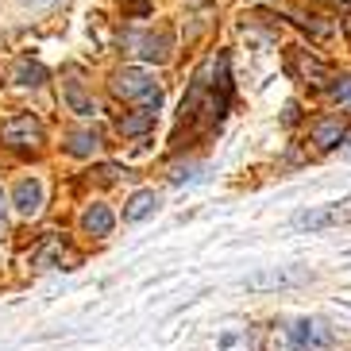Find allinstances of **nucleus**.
I'll use <instances>...</instances> for the list:
<instances>
[{
	"instance_id": "13",
	"label": "nucleus",
	"mask_w": 351,
	"mask_h": 351,
	"mask_svg": "<svg viewBox=\"0 0 351 351\" xmlns=\"http://www.w3.org/2000/svg\"><path fill=\"white\" fill-rule=\"evenodd\" d=\"M12 82L23 85V89H35V85L47 82V70H43L39 62H20L16 70H12Z\"/></svg>"
},
{
	"instance_id": "15",
	"label": "nucleus",
	"mask_w": 351,
	"mask_h": 351,
	"mask_svg": "<svg viewBox=\"0 0 351 351\" xmlns=\"http://www.w3.org/2000/svg\"><path fill=\"white\" fill-rule=\"evenodd\" d=\"M8 236V220H4V208H0V239Z\"/></svg>"
},
{
	"instance_id": "14",
	"label": "nucleus",
	"mask_w": 351,
	"mask_h": 351,
	"mask_svg": "<svg viewBox=\"0 0 351 351\" xmlns=\"http://www.w3.org/2000/svg\"><path fill=\"white\" fill-rule=\"evenodd\" d=\"M328 97H332V101H348V97H351V73H348V77H340V82L332 85Z\"/></svg>"
},
{
	"instance_id": "4",
	"label": "nucleus",
	"mask_w": 351,
	"mask_h": 351,
	"mask_svg": "<svg viewBox=\"0 0 351 351\" xmlns=\"http://www.w3.org/2000/svg\"><path fill=\"white\" fill-rule=\"evenodd\" d=\"M289 336H293V343H298L301 351H324V348H332V332L324 328V324H317V320H298V324L289 328Z\"/></svg>"
},
{
	"instance_id": "9",
	"label": "nucleus",
	"mask_w": 351,
	"mask_h": 351,
	"mask_svg": "<svg viewBox=\"0 0 351 351\" xmlns=\"http://www.w3.org/2000/svg\"><path fill=\"white\" fill-rule=\"evenodd\" d=\"M155 208H158V193H155V189H139V193L128 201L124 220H128V224H139V220H147Z\"/></svg>"
},
{
	"instance_id": "12",
	"label": "nucleus",
	"mask_w": 351,
	"mask_h": 351,
	"mask_svg": "<svg viewBox=\"0 0 351 351\" xmlns=\"http://www.w3.org/2000/svg\"><path fill=\"white\" fill-rule=\"evenodd\" d=\"M97 147H101V135H97V132H70V135H66V151H70L73 158L97 155Z\"/></svg>"
},
{
	"instance_id": "8",
	"label": "nucleus",
	"mask_w": 351,
	"mask_h": 351,
	"mask_svg": "<svg viewBox=\"0 0 351 351\" xmlns=\"http://www.w3.org/2000/svg\"><path fill=\"white\" fill-rule=\"evenodd\" d=\"M155 128V112L151 108H139V112H124L116 120V132L124 135V139H135V135H147Z\"/></svg>"
},
{
	"instance_id": "16",
	"label": "nucleus",
	"mask_w": 351,
	"mask_h": 351,
	"mask_svg": "<svg viewBox=\"0 0 351 351\" xmlns=\"http://www.w3.org/2000/svg\"><path fill=\"white\" fill-rule=\"evenodd\" d=\"M27 4H32V8H43V4H54V0H27Z\"/></svg>"
},
{
	"instance_id": "17",
	"label": "nucleus",
	"mask_w": 351,
	"mask_h": 351,
	"mask_svg": "<svg viewBox=\"0 0 351 351\" xmlns=\"http://www.w3.org/2000/svg\"><path fill=\"white\" fill-rule=\"evenodd\" d=\"M0 208H4V189H0Z\"/></svg>"
},
{
	"instance_id": "11",
	"label": "nucleus",
	"mask_w": 351,
	"mask_h": 351,
	"mask_svg": "<svg viewBox=\"0 0 351 351\" xmlns=\"http://www.w3.org/2000/svg\"><path fill=\"white\" fill-rule=\"evenodd\" d=\"M62 97H66V104H70V112H77V116H97V101L85 93L77 82H66V85H62Z\"/></svg>"
},
{
	"instance_id": "1",
	"label": "nucleus",
	"mask_w": 351,
	"mask_h": 351,
	"mask_svg": "<svg viewBox=\"0 0 351 351\" xmlns=\"http://www.w3.org/2000/svg\"><path fill=\"white\" fill-rule=\"evenodd\" d=\"M112 93L120 101H135L139 108H151V112H158V104H162V93L155 89L151 73L139 70V66H124V70L112 73Z\"/></svg>"
},
{
	"instance_id": "19",
	"label": "nucleus",
	"mask_w": 351,
	"mask_h": 351,
	"mask_svg": "<svg viewBox=\"0 0 351 351\" xmlns=\"http://www.w3.org/2000/svg\"><path fill=\"white\" fill-rule=\"evenodd\" d=\"M343 4H351V0H343Z\"/></svg>"
},
{
	"instance_id": "6",
	"label": "nucleus",
	"mask_w": 351,
	"mask_h": 351,
	"mask_svg": "<svg viewBox=\"0 0 351 351\" xmlns=\"http://www.w3.org/2000/svg\"><path fill=\"white\" fill-rule=\"evenodd\" d=\"M12 205L20 208L23 217H35V213H39V205H43V186L35 182V178H23L20 186L12 189Z\"/></svg>"
},
{
	"instance_id": "5",
	"label": "nucleus",
	"mask_w": 351,
	"mask_h": 351,
	"mask_svg": "<svg viewBox=\"0 0 351 351\" xmlns=\"http://www.w3.org/2000/svg\"><path fill=\"white\" fill-rule=\"evenodd\" d=\"M128 47H132L143 62H162L166 51H170V35H151V32H139V35H128Z\"/></svg>"
},
{
	"instance_id": "18",
	"label": "nucleus",
	"mask_w": 351,
	"mask_h": 351,
	"mask_svg": "<svg viewBox=\"0 0 351 351\" xmlns=\"http://www.w3.org/2000/svg\"><path fill=\"white\" fill-rule=\"evenodd\" d=\"M343 155H348V158H351V147H348V151H343Z\"/></svg>"
},
{
	"instance_id": "10",
	"label": "nucleus",
	"mask_w": 351,
	"mask_h": 351,
	"mask_svg": "<svg viewBox=\"0 0 351 351\" xmlns=\"http://www.w3.org/2000/svg\"><path fill=\"white\" fill-rule=\"evenodd\" d=\"M313 143H317L320 151L340 147L343 143V124L340 120H317V124H313Z\"/></svg>"
},
{
	"instance_id": "2",
	"label": "nucleus",
	"mask_w": 351,
	"mask_h": 351,
	"mask_svg": "<svg viewBox=\"0 0 351 351\" xmlns=\"http://www.w3.org/2000/svg\"><path fill=\"white\" fill-rule=\"evenodd\" d=\"M43 124L35 120L32 112H20V116H8L4 124H0V143L8 147V151H35L43 143Z\"/></svg>"
},
{
	"instance_id": "3",
	"label": "nucleus",
	"mask_w": 351,
	"mask_h": 351,
	"mask_svg": "<svg viewBox=\"0 0 351 351\" xmlns=\"http://www.w3.org/2000/svg\"><path fill=\"white\" fill-rule=\"evenodd\" d=\"M348 217L351 213L340 208V205H320V208H305V213H298V217H293V228H298V232H320V228L343 224Z\"/></svg>"
},
{
	"instance_id": "7",
	"label": "nucleus",
	"mask_w": 351,
	"mask_h": 351,
	"mask_svg": "<svg viewBox=\"0 0 351 351\" xmlns=\"http://www.w3.org/2000/svg\"><path fill=\"white\" fill-rule=\"evenodd\" d=\"M112 224H116V217L108 205H89L82 213V232H89V236H108Z\"/></svg>"
}]
</instances>
